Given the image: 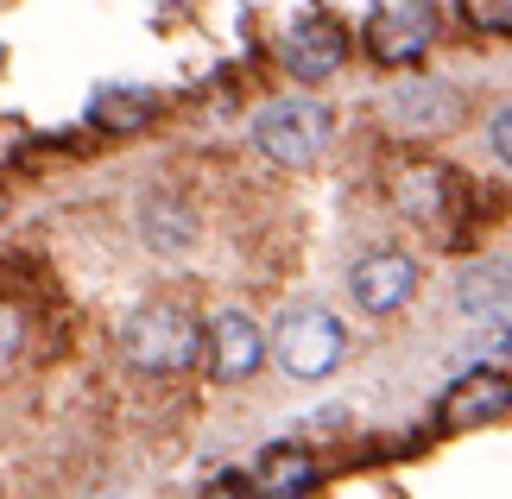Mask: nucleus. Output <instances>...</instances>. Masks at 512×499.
Masks as SVG:
<instances>
[{
	"label": "nucleus",
	"instance_id": "13",
	"mask_svg": "<svg viewBox=\"0 0 512 499\" xmlns=\"http://www.w3.org/2000/svg\"><path fill=\"white\" fill-rule=\"evenodd\" d=\"M392 196H399L405 215H418V222H437V215H443V196H449V171H443V165H411Z\"/></svg>",
	"mask_w": 512,
	"mask_h": 499
},
{
	"label": "nucleus",
	"instance_id": "5",
	"mask_svg": "<svg viewBox=\"0 0 512 499\" xmlns=\"http://www.w3.org/2000/svg\"><path fill=\"white\" fill-rule=\"evenodd\" d=\"M380 114L392 133H449V127H462V95L437 83V76H399L380 95Z\"/></svg>",
	"mask_w": 512,
	"mask_h": 499
},
{
	"label": "nucleus",
	"instance_id": "17",
	"mask_svg": "<svg viewBox=\"0 0 512 499\" xmlns=\"http://www.w3.org/2000/svg\"><path fill=\"white\" fill-rule=\"evenodd\" d=\"M0 323H7V335H0V354L13 361V354H19V310L7 304V316H0Z\"/></svg>",
	"mask_w": 512,
	"mask_h": 499
},
{
	"label": "nucleus",
	"instance_id": "2",
	"mask_svg": "<svg viewBox=\"0 0 512 499\" xmlns=\"http://www.w3.org/2000/svg\"><path fill=\"white\" fill-rule=\"evenodd\" d=\"M329 139H336V114H329L317 95H285V102H266L253 114V146L285 171L317 165Z\"/></svg>",
	"mask_w": 512,
	"mask_h": 499
},
{
	"label": "nucleus",
	"instance_id": "1",
	"mask_svg": "<svg viewBox=\"0 0 512 499\" xmlns=\"http://www.w3.org/2000/svg\"><path fill=\"white\" fill-rule=\"evenodd\" d=\"M203 335L209 329H196V316L184 304H140V310H127V323H121V354H127L133 373L165 379V373L196 367Z\"/></svg>",
	"mask_w": 512,
	"mask_h": 499
},
{
	"label": "nucleus",
	"instance_id": "12",
	"mask_svg": "<svg viewBox=\"0 0 512 499\" xmlns=\"http://www.w3.org/2000/svg\"><path fill=\"white\" fill-rule=\"evenodd\" d=\"M323 481V468H317V455L298 449V443H285V449H266V468H260V493H279V499H298Z\"/></svg>",
	"mask_w": 512,
	"mask_h": 499
},
{
	"label": "nucleus",
	"instance_id": "14",
	"mask_svg": "<svg viewBox=\"0 0 512 499\" xmlns=\"http://www.w3.org/2000/svg\"><path fill=\"white\" fill-rule=\"evenodd\" d=\"M512 297V266L506 259H487V266H468V278L456 285V304L475 316V310H494Z\"/></svg>",
	"mask_w": 512,
	"mask_h": 499
},
{
	"label": "nucleus",
	"instance_id": "6",
	"mask_svg": "<svg viewBox=\"0 0 512 499\" xmlns=\"http://www.w3.org/2000/svg\"><path fill=\"white\" fill-rule=\"evenodd\" d=\"M411 291H418V259L399 253V247H380V253H361L348 266V297L354 310L367 316H392L411 304Z\"/></svg>",
	"mask_w": 512,
	"mask_h": 499
},
{
	"label": "nucleus",
	"instance_id": "8",
	"mask_svg": "<svg viewBox=\"0 0 512 499\" xmlns=\"http://www.w3.org/2000/svg\"><path fill=\"white\" fill-rule=\"evenodd\" d=\"M512 411V373L500 367H468L456 386L443 392V405H437V424L443 430H481V424H494V417Z\"/></svg>",
	"mask_w": 512,
	"mask_h": 499
},
{
	"label": "nucleus",
	"instance_id": "16",
	"mask_svg": "<svg viewBox=\"0 0 512 499\" xmlns=\"http://www.w3.org/2000/svg\"><path fill=\"white\" fill-rule=\"evenodd\" d=\"M487 139H494V152H500L506 165H512V102L494 114V121H487Z\"/></svg>",
	"mask_w": 512,
	"mask_h": 499
},
{
	"label": "nucleus",
	"instance_id": "3",
	"mask_svg": "<svg viewBox=\"0 0 512 499\" xmlns=\"http://www.w3.org/2000/svg\"><path fill=\"white\" fill-rule=\"evenodd\" d=\"M272 361L291 379H329L348 361V323L336 310H317V304H298L279 316V335H272Z\"/></svg>",
	"mask_w": 512,
	"mask_h": 499
},
{
	"label": "nucleus",
	"instance_id": "11",
	"mask_svg": "<svg viewBox=\"0 0 512 499\" xmlns=\"http://www.w3.org/2000/svg\"><path fill=\"white\" fill-rule=\"evenodd\" d=\"M152 114H159V95H152V89H95L89 127H102V133H140V127H152Z\"/></svg>",
	"mask_w": 512,
	"mask_h": 499
},
{
	"label": "nucleus",
	"instance_id": "15",
	"mask_svg": "<svg viewBox=\"0 0 512 499\" xmlns=\"http://www.w3.org/2000/svg\"><path fill=\"white\" fill-rule=\"evenodd\" d=\"M456 7L475 32H500V38L512 32V0H456Z\"/></svg>",
	"mask_w": 512,
	"mask_h": 499
},
{
	"label": "nucleus",
	"instance_id": "4",
	"mask_svg": "<svg viewBox=\"0 0 512 499\" xmlns=\"http://www.w3.org/2000/svg\"><path fill=\"white\" fill-rule=\"evenodd\" d=\"M430 38H437V7L430 0H386L367 19V51L386 70H411L430 51Z\"/></svg>",
	"mask_w": 512,
	"mask_h": 499
},
{
	"label": "nucleus",
	"instance_id": "7",
	"mask_svg": "<svg viewBox=\"0 0 512 499\" xmlns=\"http://www.w3.org/2000/svg\"><path fill=\"white\" fill-rule=\"evenodd\" d=\"M348 57V32L336 26L329 13H298L279 38V64L298 76V83H323V76H336Z\"/></svg>",
	"mask_w": 512,
	"mask_h": 499
},
{
	"label": "nucleus",
	"instance_id": "9",
	"mask_svg": "<svg viewBox=\"0 0 512 499\" xmlns=\"http://www.w3.org/2000/svg\"><path fill=\"white\" fill-rule=\"evenodd\" d=\"M266 367V335L260 323H253L247 310H222L209 323V373L228 379V386H241V379H253Z\"/></svg>",
	"mask_w": 512,
	"mask_h": 499
},
{
	"label": "nucleus",
	"instance_id": "10",
	"mask_svg": "<svg viewBox=\"0 0 512 499\" xmlns=\"http://www.w3.org/2000/svg\"><path fill=\"white\" fill-rule=\"evenodd\" d=\"M140 241L152 253H184L196 241L190 203H177V196H146V203H140Z\"/></svg>",
	"mask_w": 512,
	"mask_h": 499
}]
</instances>
